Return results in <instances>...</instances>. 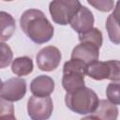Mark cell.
<instances>
[{
	"label": "cell",
	"instance_id": "1",
	"mask_svg": "<svg viewBox=\"0 0 120 120\" xmlns=\"http://www.w3.org/2000/svg\"><path fill=\"white\" fill-rule=\"evenodd\" d=\"M22 32L36 44H43L51 40L54 29L45 14L37 8L25 10L20 18Z\"/></svg>",
	"mask_w": 120,
	"mask_h": 120
},
{
	"label": "cell",
	"instance_id": "2",
	"mask_svg": "<svg viewBox=\"0 0 120 120\" xmlns=\"http://www.w3.org/2000/svg\"><path fill=\"white\" fill-rule=\"evenodd\" d=\"M98 102L99 98L96 92L86 86L65 95L67 107L78 114L93 113L98 108Z\"/></svg>",
	"mask_w": 120,
	"mask_h": 120
},
{
	"label": "cell",
	"instance_id": "3",
	"mask_svg": "<svg viewBox=\"0 0 120 120\" xmlns=\"http://www.w3.org/2000/svg\"><path fill=\"white\" fill-rule=\"evenodd\" d=\"M87 65L77 59H70L63 66L62 86L67 93H72L84 85Z\"/></svg>",
	"mask_w": 120,
	"mask_h": 120
},
{
	"label": "cell",
	"instance_id": "4",
	"mask_svg": "<svg viewBox=\"0 0 120 120\" xmlns=\"http://www.w3.org/2000/svg\"><path fill=\"white\" fill-rule=\"evenodd\" d=\"M86 75L96 81L107 79L114 82H119L120 63L118 60H110L106 62L95 61L87 65Z\"/></svg>",
	"mask_w": 120,
	"mask_h": 120
},
{
	"label": "cell",
	"instance_id": "5",
	"mask_svg": "<svg viewBox=\"0 0 120 120\" xmlns=\"http://www.w3.org/2000/svg\"><path fill=\"white\" fill-rule=\"evenodd\" d=\"M81 6L82 4L78 0H55L50 3L49 11L55 23L67 25Z\"/></svg>",
	"mask_w": 120,
	"mask_h": 120
},
{
	"label": "cell",
	"instance_id": "6",
	"mask_svg": "<svg viewBox=\"0 0 120 120\" xmlns=\"http://www.w3.org/2000/svg\"><path fill=\"white\" fill-rule=\"evenodd\" d=\"M52 110L53 103L50 97L31 96L27 101V112L31 120H48Z\"/></svg>",
	"mask_w": 120,
	"mask_h": 120
},
{
	"label": "cell",
	"instance_id": "7",
	"mask_svg": "<svg viewBox=\"0 0 120 120\" xmlns=\"http://www.w3.org/2000/svg\"><path fill=\"white\" fill-rule=\"evenodd\" d=\"M26 94V82L20 77H13L3 82L0 98L9 102L21 100Z\"/></svg>",
	"mask_w": 120,
	"mask_h": 120
},
{
	"label": "cell",
	"instance_id": "8",
	"mask_svg": "<svg viewBox=\"0 0 120 120\" xmlns=\"http://www.w3.org/2000/svg\"><path fill=\"white\" fill-rule=\"evenodd\" d=\"M62 54L58 48L54 46H46L37 54L36 60L38 68L46 72L56 69L61 62Z\"/></svg>",
	"mask_w": 120,
	"mask_h": 120
},
{
	"label": "cell",
	"instance_id": "9",
	"mask_svg": "<svg viewBox=\"0 0 120 120\" xmlns=\"http://www.w3.org/2000/svg\"><path fill=\"white\" fill-rule=\"evenodd\" d=\"M94 22L95 19L91 10L82 5L79 10L76 12V14L70 20L69 24L71 28L75 30L78 33V35H80L93 28Z\"/></svg>",
	"mask_w": 120,
	"mask_h": 120
},
{
	"label": "cell",
	"instance_id": "10",
	"mask_svg": "<svg viewBox=\"0 0 120 120\" xmlns=\"http://www.w3.org/2000/svg\"><path fill=\"white\" fill-rule=\"evenodd\" d=\"M99 57V48L89 42H80L71 52V59H77L89 65L98 61Z\"/></svg>",
	"mask_w": 120,
	"mask_h": 120
},
{
	"label": "cell",
	"instance_id": "11",
	"mask_svg": "<svg viewBox=\"0 0 120 120\" xmlns=\"http://www.w3.org/2000/svg\"><path fill=\"white\" fill-rule=\"evenodd\" d=\"M54 90V81L47 75L36 77L30 83V91L36 97H50Z\"/></svg>",
	"mask_w": 120,
	"mask_h": 120
},
{
	"label": "cell",
	"instance_id": "12",
	"mask_svg": "<svg viewBox=\"0 0 120 120\" xmlns=\"http://www.w3.org/2000/svg\"><path fill=\"white\" fill-rule=\"evenodd\" d=\"M119 6L120 2H117L116 7L112 14H110L106 21V29L110 40L118 45L120 43V29H119Z\"/></svg>",
	"mask_w": 120,
	"mask_h": 120
},
{
	"label": "cell",
	"instance_id": "13",
	"mask_svg": "<svg viewBox=\"0 0 120 120\" xmlns=\"http://www.w3.org/2000/svg\"><path fill=\"white\" fill-rule=\"evenodd\" d=\"M16 30L15 19L6 11H0V42L8 40Z\"/></svg>",
	"mask_w": 120,
	"mask_h": 120
},
{
	"label": "cell",
	"instance_id": "14",
	"mask_svg": "<svg viewBox=\"0 0 120 120\" xmlns=\"http://www.w3.org/2000/svg\"><path fill=\"white\" fill-rule=\"evenodd\" d=\"M93 114L99 120H116L118 116V108L106 99H100Z\"/></svg>",
	"mask_w": 120,
	"mask_h": 120
},
{
	"label": "cell",
	"instance_id": "15",
	"mask_svg": "<svg viewBox=\"0 0 120 120\" xmlns=\"http://www.w3.org/2000/svg\"><path fill=\"white\" fill-rule=\"evenodd\" d=\"M33 68H34L33 61L28 56L17 57L11 63L12 72L19 77L29 75L33 71Z\"/></svg>",
	"mask_w": 120,
	"mask_h": 120
},
{
	"label": "cell",
	"instance_id": "16",
	"mask_svg": "<svg viewBox=\"0 0 120 120\" xmlns=\"http://www.w3.org/2000/svg\"><path fill=\"white\" fill-rule=\"evenodd\" d=\"M79 40L80 42H89V43L95 44L96 46L100 48L103 42V37H102L101 31L98 28L93 27L86 32L80 34Z\"/></svg>",
	"mask_w": 120,
	"mask_h": 120
},
{
	"label": "cell",
	"instance_id": "17",
	"mask_svg": "<svg viewBox=\"0 0 120 120\" xmlns=\"http://www.w3.org/2000/svg\"><path fill=\"white\" fill-rule=\"evenodd\" d=\"M13 61V52L11 48L4 43L0 42V68H5L10 65Z\"/></svg>",
	"mask_w": 120,
	"mask_h": 120
},
{
	"label": "cell",
	"instance_id": "18",
	"mask_svg": "<svg viewBox=\"0 0 120 120\" xmlns=\"http://www.w3.org/2000/svg\"><path fill=\"white\" fill-rule=\"evenodd\" d=\"M119 90H120L119 82H111L108 84L107 89H106V96L108 98L107 100L116 106L119 105L120 103Z\"/></svg>",
	"mask_w": 120,
	"mask_h": 120
},
{
	"label": "cell",
	"instance_id": "19",
	"mask_svg": "<svg viewBox=\"0 0 120 120\" xmlns=\"http://www.w3.org/2000/svg\"><path fill=\"white\" fill-rule=\"evenodd\" d=\"M89 5L93 6L96 9L103 12L111 11L113 8L114 2L112 0H88Z\"/></svg>",
	"mask_w": 120,
	"mask_h": 120
},
{
	"label": "cell",
	"instance_id": "20",
	"mask_svg": "<svg viewBox=\"0 0 120 120\" xmlns=\"http://www.w3.org/2000/svg\"><path fill=\"white\" fill-rule=\"evenodd\" d=\"M4 115H14V106L12 102L0 98V117Z\"/></svg>",
	"mask_w": 120,
	"mask_h": 120
},
{
	"label": "cell",
	"instance_id": "21",
	"mask_svg": "<svg viewBox=\"0 0 120 120\" xmlns=\"http://www.w3.org/2000/svg\"><path fill=\"white\" fill-rule=\"evenodd\" d=\"M0 120H17L14 115H4L0 117Z\"/></svg>",
	"mask_w": 120,
	"mask_h": 120
},
{
	"label": "cell",
	"instance_id": "22",
	"mask_svg": "<svg viewBox=\"0 0 120 120\" xmlns=\"http://www.w3.org/2000/svg\"><path fill=\"white\" fill-rule=\"evenodd\" d=\"M81 120H99L97 116H95L94 114H92V115H88V116H85V117H83V118H82Z\"/></svg>",
	"mask_w": 120,
	"mask_h": 120
},
{
	"label": "cell",
	"instance_id": "23",
	"mask_svg": "<svg viewBox=\"0 0 120 120\" xmlns=\"http://www.w3.org/2000/svg\"><path fill=\"white\" fill-rule=\"evenodd\" d=\"M2 85H3V82L1 81V78H0V91H1V88H2Z\"/></svg>",
	"mask_w": 120,
	"mask_h": 120
}]
</instances>
